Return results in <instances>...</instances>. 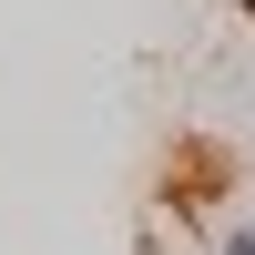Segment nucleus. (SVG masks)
I'll use <instances>...</instances> for the list:
<instances>
[{
    "instance_id": "nucleus-1",
    "label": "nucleus",
    "mask_w": 255,
    "mask_h": 255,
    "mask_svg": "<svg viewBox=\"0 0 255 255\" xmlns=\"http://www.w3.org/2000/svg\"><path fill=\"white\" fill-rule=\"evenodd\" d=\"M225 255H255V225H235V235H225Z\"/></svg>"
}]
</instances>
